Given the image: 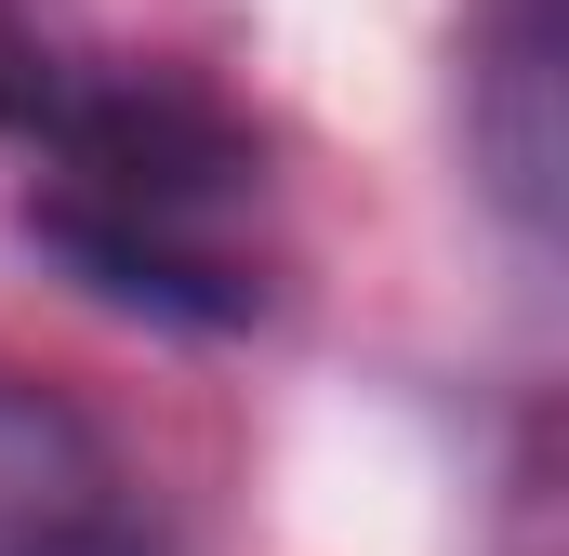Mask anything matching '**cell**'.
I'll list each match as a JSON object with an SVG mask.
<instances>
[{"label":"cell","instance_id":"7a4b0ae2","mask_svg":"<svg viewBox=\"0 0 569 556\" xmlns=\"http://www.w3.org/2000/svg\"><path fill=\"white\" fill-rule=\"evenodd\" d=\"M0 556H172L120 504V464L93 424L40 385H0Z\"/></svg>","mask_w":569,"mask_h":556},{"label":"cell","instance_id":"6da1fadb","mask_svg":"<svg viewBox=\"0 0 569 556\" xmlns=\"http://www.w3.org/2000/svg\"><path fill=\"white\" fill-rule=\"evenodd\" d=\"M0 146L27 159V239L93 305L159 331H252L279 305L266 133L159 53H107L40 0H0Z\"/></svg>","mask_w":569,"mask_h":556},{"label":"cell","instance_id":"3957f363","mask_svg":"<svg viewBox=\"0 0 569 556\" xmlns=\"http://www.w3.org/2000/svg\"><path fill=\"white\" fill-rule=\"evenodd\" d=\"M463 133H477V159H490L503 226L543 239V226H557V0H477Z\"/></svg>","mask_w":569,"mask_h":556}]
</instances>
